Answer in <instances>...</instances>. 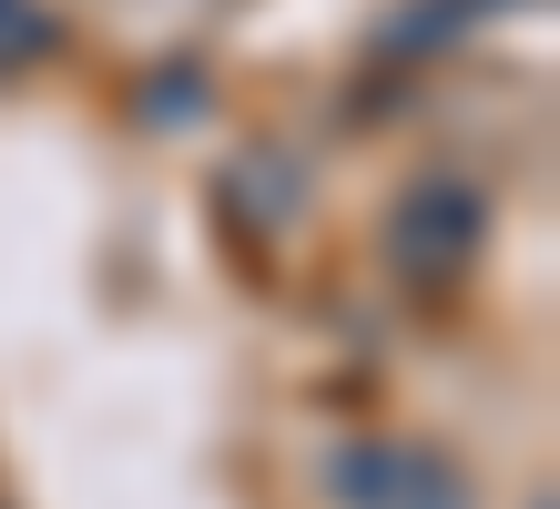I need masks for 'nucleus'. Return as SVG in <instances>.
<instances>
[{"label":"nucleus","instance_id":"f257e3e1","mask_svg":"<svg viewBox=\"0 0 560 509\" xmlns=\"http://www.w3.org/2000/svg\"><path fill=\"white\" fill-rule=\"evenodd\" d=\"M337 499L347 509H469V479L418 438H357L337 459Z\"/></svg>","mask_w":560,"mask_h":509},{"label":"nucleus","instance_id":"f03ea898","mask_svg":"<svg viewBox=\"0 0 560 509\" xmlns=\"http://www.w3.org/2000/svg\"><path fill=\"white\" fill-rule=\"evenodd\" d=\"M42 11H31V0H0V61H31V51H42Z\"/></svg>","mask_w":560,"mask_h":509}]
</instances>
